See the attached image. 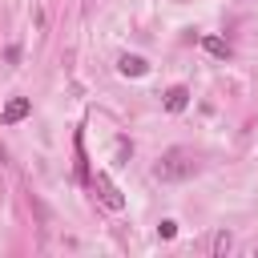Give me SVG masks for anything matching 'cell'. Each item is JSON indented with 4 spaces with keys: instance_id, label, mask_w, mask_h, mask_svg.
I'll return each instance as SVG.
<instances>
[{
    "instance_id": "cell-5",
    "label": "cell",
    "mask_w": 258,
    "mask_h": 258,
    "mask_svg": "<svg viewBox=\"0 0 258 258\" xmlns=\"http://www.w3.org/2000/svg\"><path fill=\"white\" fill-rule=\"evenodd\" d=\"M161 105H165V113H181V109L189 105V89H185V85L165 89V101H161Z\"/></svg>"
},
{
    "instance_id": "cell-3",
    "label": "cell",
    "mask_w": 258,
    "mask_h": 258,
    "mask_svg": "<svg viewBox=\"0 0 258 258\" xmlns=\"http://www.w3.org/2000/svg\"><path fill=\"white\" fill-rule=\"evenodd\" d=\"M28 113H32V101H28V97H12V101L4 105V113H0V121H4V125H16V121H24Z\"/></svg>"
},
{
    "instance_id": "cell-6",
    "label": "cell",
    "mask_w": 258,
    "mask_h": 258,
    "mask_svg": "<svg viewBox=\"0 0 258 258\" xmlns=\"http://www.w3.org/2000/svg\"><path fill=\"white\" fill-rule=\"evenodd\" d=\"M198 40H202V48H206L210 56H222V60L230 56V44H226L222 36H198Z\"/></svg>"
},
{
    "instance_id": "cell-8",
    "label": "cell",
    "mask_w": 258,
    "mask_h": 258,
    "mask_svg": "<svg viewBox=\"0 0 258 258\" xmlns=\"http://www.w3.org/2000/svg\"><path fill=\"white\" fill-rule=\"evenodd\" d=\"M230 242H234V238H230L226 230H218V234H214V246H210V250H214V254H226V250H230Z\"/></svg>"
},
{
    "instance_id": "cell-2",
    "label": "cell",
    "mask_w": 258,
    "mask_h": 258,
    "mask_svg": "<svg viewBox=\"0 0 258 258\" xmlns=\"http://www.w3.org/2000/svg\"><path fill=\"white\" fill-rule=\"evenodd\" d=\"M93 189H97V198H101L109 210H125V194L113 185V177H109V173H97V177H93Z\"/></svg>"
},
{
    "instance_id": "cell-9",
    "label": "cell",
    "mask_w": 258,
    "mask_h": 258,
    "mask_svg": "<svg viewBox=\"0 0 258 258\" xmlns=\"http://www.w3.org/2000/svg\"><path fill=\"white\" fill-rule=\"evenodd\" d=\"M157 234H161V238H173V234H177V222H173V218H165V222L157 226Z\"/></svg>"
},
{
    "instance_id": "cell-10",
    "label": "cell",
    "mask_w": 258,
    "mask_h": 258,
    "mask_svg": "<svg viewBox=\"0 0 258 258\" xmlns=\"http://www.w3.org/2000/svg\"><path fill=\"white\" fill-rule=\"evenodd\" d=\"M4 60H8V64H20V44H8V48H4Z\"/></svg>"
},
{
    "instance_id": "cell-4",
    "label": "cell",
    "mask_w": 258,
    "mask_h": 258,
    "mask_svg": "<svg viewBox=\"0 0 258 258\" xmlns=\"http://www.w3.org/2000/svg\"><path fill=\"white\" fill-rule=\"evenodd\" d=\"M117 73H121V77H145V73H149V60L137 56V52H125V56L117 60Z\"/></svg>"
},
{
    "instance_id": "cell-7",
    "label": "cell",
    "mask_w": 258,
    "mask_h": 258,
    "mask_svg": "<svg viewBox=\"0 0 258 258\" xmlns=\"http://www.w3.org/2000/svg\"><path fill=\"white\" fill-rule=\"evenodd\" d=\"M77 181H89V165H85V145H81V133H77Z\"/></svg>"
},
{
    "instance_id": "cell-1",
    "label": "cell",
    "mask_w": 258,
    "mask_h": 258,
    "mask_svg": "<svg viewBox=\"0 0 258 258\" xmlns=\"http://www.w3.org/2000/svg\"><path fill=\"white\" fill-rule=\"evenodd\" d=\"M194 173H198V157L189 149H165L157 157V165H153V177L157 181H185Z\"/></svg>"
}]
</instances>
